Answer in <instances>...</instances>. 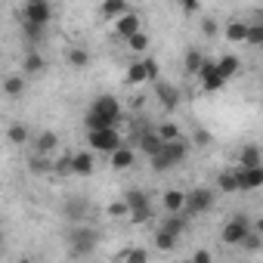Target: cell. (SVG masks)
<instances>
[{
    "label": "cell",
    "instance_id": "obj_38",
    "mask_svg": "<svg viewBox=\"0 0 263 263\" xmlns=\"http://www.w3.org/2000/svg\"><path fill=\"white\" fill-rule=\"evenodd\" d=\"M127 47H130V50H137V53H143V50L149 47V37L140 31V34H134V37H127Z\"/></svg>",
    "mask_w": 263,
    "mask_h": 263
},
{
    "label": "cell",
    "instance_id": "obj_34",
    "mask_svg": "<svg viewBox=\"0 0 263 263\" xmlns=\"http://www.w3.org/2000/svg\"><path fill=\"white\" fill-rule=\"evenodd\" d=\"M124 263H149V251L146 248H130L124 254Z\"/></svg>",
    "mask_w": 263,
    "mask_h": 263
},
{
    "label": "cell",
    "instance_id": "obj_27",
    "mask_svg": "<svg viewBox=\"0 0 263 263\" xmlns=\"http://www.w3.org/2000/svg\"><path fill=\"white\" fill-rule=\"evenodd\" d=\"M183 198H186V192H180V189H167L164 192V211H171V214H180L183 211Z\"/></svg>",
    "mask_w": 263,
    "mask_h": 263
},
{
    "label": "cell",
    "instance_id": "obj_20",
    "mask_svg": "<svg viewBox=\"0 0 263 263\" xmlns=\"http://www.w3.org/2000/svg\"><path fill=\"white\" fill-rule=\"evenodd\" d=\"M186 229H189V220H186L183 214H171V217L161 223V232H167V235H174V238H180Z\"/></svg>",
    "mask_w": 263,
    "mask_h": 263
},
{
    "label": "cell",
    "instance_id": "obj_24",
    "mask_svg": "<svg viewBox=\"0 0 263 263\" xmlns=\"http://www.w3.org/2000/svg\"><path fill=\"white\" fill-rule=\"evenodd\" d=\"M217 189H220V192H226V195H235V192H238L235 167H229V171H220V177H217Z\"/></svg>",
    "mask_w": 263,
    "mask_h": 263
},
{
    "label": "cell",
    "instance_id": "obj_33",
    "mask_svg": "<svg viewBox=\"0 0 263 263\" xmlns=\"http://www.w3.org/2000/svg\"><path fill=\"white\" fill-rule=\"evenodd\" d=\"M28 167H31L34 174H53V161H47V158H41V155H31Z\"/></svg>",
    "mask_w": 263,
    "mask_h": 263
},
{
    "label": "cell",
    "instance_id": "obj_8",
    "mask_svg": "<svg viewBox=\"0 0 263 263\" xmlns=\"http://www.w3.org/2000/svg\"><path fill=\"white\" fill-rule=\"evenodd\" d=\"M90 111H93V115H99L102 121H108V124L118 130V124H121V102H118L115 96H108V93L96 96V102L90 105Z\"/></svg>",
    "mask_w": 263,
    "mask_h": 263
},
{
    "label": "cell",
    "instance_id": "obj_23",
    "mask_svg": "<svg viewBox=\"0 0 263 263\" xmlns=\"http://www.w3.org/2000/svg\"><path fill=\"white\" fill-rule=\"evenodd\" d=\"M99 13L105 19H121L124 13H130V7H127V0H105V4L99 7Z\"/></svg>",
    "mask_w": 263,
    "mask_h": 263
},
{
    "label": "cell",
    "instance_id": "obj_12",
    "mask_svg": "<svg viewBox=\"0 0 263 263\" xmlns=\"http://www.w3.org/2000/svg\"><path fill=\"white\" fill-rule=\"evenodd\" d=\"M56 149H59V134H56V130H41V134L34 137V155L47 158V155H53Z\"/></svg>",
    "mask_w": 263,
    "mask_h": 263
},
{
    "label": "cell",
    "instance_id": "obj_35",
    "mask_svg": "<svg viewBox=\"0 0 263 263\" xmlns=\"http://www.w3.org/2000/svg\"><path fill=\"white\" fill-rule=\"evenodd\" d=\"M53 174H59V177L71 174V152H65L62 158H56V161H53Z\"/></svg>",
    "mask_w": 263,
    "mask_h": 263
},
{
    "label": "cell",
    "instance_id": "obj_37",
    "mask_svg": "<svg viewBox=\"0 0 263 263\" xmlns=\"http://www.w3.org/2000/svg\"><path fill=\"white\" fill-rule=\"evenodd\" d=\"M251 47H260L263 44V25H248V37H245Z\"/></svg>",
    "mask_w": 263,
    "mask_h": 263
},
{
    "label": "cell",
    "instance_id": "obj_11",
    "mask_svg": "<svg viewBox=\"0 0 263 263\" xmlns=\"http://www.w3.org/2000/svg\"><path fill=\"white\" fill-rule=\"evenodd\" d=\"M235 180H238V192H251L263 186V167H235Z\"/></svg>",
    "mask_w": 263,
    "mask_h": 263
},
{
    "label": "cell",
    "instance_id": "obj_28",
    "mask_svg": "<svg viewBox=\"0 0 263 263\" xmlns=\"http://www.w3.org/2000/svg\"><path fill=\"white\" fill-rule=\"evenodd\" d=\"M68 65H71V68H87V65H90V50L71 47V50H68Z\"/></svg>",
    "mask_w": 263,
    "mask_h": 263
},
{
    "label": "cell",
    "instance_id": "obj_31",
    "mask_svg": "<svg viewBox=\"0 0 263 263\" xmlns=\"http://www.w3.org/2000/svg\"><path fill=\"white\" fill-rule=\"evenodd\" d=\"M238 248H245L248 254H257V251L263 248V235H260V229H251V232L241 238V245H238Z\"/></svg>",
    "mask_w": 263,
    "mask_h": 263
},
{
    "label": "cell",
    "instance_id": "obj_22",
    "mask_svg": "<svg viewBox=\"0 0 263 263\" xmlns=\"http://www.w3.org/2000/svg\"><path fill=\"white\" fill-rule=\"evenodd\" d=\"M25 81H28V78H25L22 71H19V74H7V78H4V93L13 96V99L22 96V93H25Z\"/></svg>",
    "mask_w": 263,
    "mask_h": 263
},
{
    "label": "cell",
    "instance_id": "obj_19",
    "mask_svg": "<svg viewBox=\"0 0 263 263\" xmlns=\"http://www.w3.org/2000/svg\"><path fill=\"white\" fill-rule=\"evenodd\" d=\"M238 167H263V158H260V146H245L241 152H238Z\"/></svg>",
    "mask_w": 263,
    "mask_h": 263
},
{
    "label": "cell",
    "instance_id": "obj_47",
    "mask_svg": "<svg viewBox=\"0 0 263 263\" xmlns=\"http://www.w3.org/2000/svg\"><path fill=\"white\" fill-rule=\"evenodd\" d=\"M177 263H186V260H177Z\"/></svg>",
    "mask_w": 263,
    "mask_h": 263
},
{
    "label": "cell",
    "instance_id": "obj_44",
    "mask_svg": "<svg viewBox=\"0 0 263 263\" xmlns=\"http://www.w3.org/2000/svg\"><path fill=\"white\" fill-rule=\"evenodd\" d=\"M201 34H204V37H217V22H214V19H204V22H201Z\"/></svg>",
    "mask_w": 263,
    "mask_h": 263
},
{
    "label": "cell",
    "instance_id": "obj_29",
    "mask_svg": "<svg viewBox=\"0 0 263 263\" xmlns=\"http://www.w3.org/2000/svg\"><path fill=\"white\" fill-rule=\"evenodd\" d=\"M201 62H204L201 50H186V56H183V68H186V74H198Z\"/></svg>",
    "mask_w": 263,
    "mask_h": 263
},
{
    "label": "cell",
    "instance_id": "obj_9",
    "mask_svg": "<svg viewBox=\"0 0 263 263\" xmlns=\"http://www.w3.org/2000/svg\"><path fill=\"white\" fill-rule=\"evenodd\" d=\"M87 140H90V149H96V152H105V155H111V152L121 146V137H118V130H102V134H87Z\"/></svg>",
    "mask_w": 263,
    "mask_h": 263
},
{
    "label": "cell",
    "instance_id": "obj_42",
    "mask_svg": "<svg viewBox=\"0 0 263 263\" xmlns=\"http://www.w3.org/2000/svg\"><path fill=\"white\" fill-rule=\"evenodd\" d=\"M143 65H146L149 81H161V78H158V62H155V59H143Z\"/></svg>",
    "mask_w": 263,
    "mask_h": 263
},
{
    "label": "cell",
    "instance_id": "obj_18",
    "mask_svg": "<svg viewBox=\"0 0 263 263\" xmlns=\"http://www.w3.org/2000/svg\"><path fill=\"white\" fill-rule=\"evenodd\" d=\"M137 146H140V152L143 155H158V149L164 146L161 140H158V134H155V130H140V140H137Z\"/></svg>",
    "mask_w": 263,
    "mask_h": 263
},
{
    "label": "cell",
    "instance_id": "obj_14",
    "mask_svg": "<svg viewBox=\"0 0 263 263\" xmlns=\"http://www.w3.org/2000/svg\"><path fill=\"white\" fill-rule=\"evenodd\" d=\"M134 161H137V152L130 149V146H118L111 155H108V164H111V171H127V167H134Z\"/></svg>",
    "mask_w": 263,
    "mask_h": 263
},
{
    "label": "cell",
    "instance_id": "obj_2",
    "mask_svg": "<svg viewBox=\"0 0 263 263\" xmlns=\"http://www.w3.org/2000/svg\"><path fill=\"white\" fill-rule=\"evenodd\" d=\"M189 149H192V143H186V140L180 137V140H174V143H164V146L158 149V155H152L149 161H152V167L161 174V171H171V167L183 164L186 155H189Z\"/></svg>",
    "mask_w": 263,
    "mask_h": 263
},
{
    "label": "cell",
    "instance_id": "obj_45",
    "mask_svg": "<svg viewBox=\"0 0 263 263\" xmlns=\"http://www.w3.org/2000/svg\"><path fill=\"white\" fill-rule=\"evenodd\" d=\"M16 263H37V260H34V257H19Z\"/></svg>",
    "mask_w": 263,
    "mask_h": 263
},
{
    "label": "cell",
    "instance_id": "obj_4",
    "mask_svg": "<svg viewBox=\"0 0 263 263\" xmlns=\"http://www.w3.org/2000/svg\"><path fill=\"white\" fill-rule=\"evenodd\" d=\"M62 217H65V223L68 226H81V223H87L90 220V214H93V204H90V198L87 195H68L65 201H62Z\"/></svg>",
    "mask_w": 263,
    "mask_h": 263
},
{
    "label": "cell",
    "instance_id": "obj_39",
    "mask_svg": "<svg viewBox=\"0 0 263 263\" xmlns=\"http://www.w3.org/2000/svg\"><path fill=\"white\" fill-rule=\"evenodd\" d=\"M105 211H108V217H127V214H130V211H127V204H124V198L111 201V204H108Z\"/></svg>",
    "mask_w": 263,
    "mask_h": 263
},
{
    "label": "cell",
    "instance_id": "obj_21",
    "mask_svg": "<svg viewBox=\"0 0 263 263\" xmlns=\"http://www.w3.org/2000/svg\"><path fill=\"white\" fill-rule=\"evenodd\" d=\"M217 71L223 74V81L235 78V74L241 71V62H238V56H220V59H217Z\"/></svg>",
    "mask_w": 263,
    "mask_h": 263
},
{
    "label": "cell",
    "instance_id": "obj_40",
    "mask_svg": "<svg viewBox=\"0 0 263 263\" xmlns=\"http://www.w3.org/2000/svg\"><path fill=\"white\" fill-rule=\"evenodd\" d=\"M211 143H214V137L208 134V130H201V127H198V130H195V146H201V149H204V146H211Z\"/></svg>",
    "mask_w": 263,
    "mask_h": 263
},
{
    "label": "cell",
    "instance_id": "obj_46",
    "mask_svg": "<svg viewBox=\"0 0 263 263\" xmlns=\"http://www.w3.org/2000/svg\"><path fill=\"white\" fill-rule=\"evenodd\" d=\"M0 254H4V229H0Z\"/></svg>",
    "mask_w": 263,
    "mask_h": 263
},
{
    "label": "cell",
    "instance_id": "obj_7",
    "mask_svg": "<svg viewBox=\"0 0 263 263\" xmlns=\"http://www.w3.org/2000/svg\"><path fill=\"white\" fill-rule=\"evenodd\" d=\"M124 204H127V217H130V223H146L149 217H152V204H149V195L143 192V189H130L127 195H124Z\"/></svg>",
    "mask_w": 263,
    "mask_h": 263
},
{
    "label": "cell",
    "instance_id": "obj_41",
    "mask_svg": "<svg viewBox=\"0 0 263 263\" xmlns=\"http://www.w3.org/2000/svg\"><path fill=\"white\" fill-rule=\"evenodd\" d=\"M180 10H183L186 16H192V13L201 10V4H198V0H180Z\"/></svg>",
    "mask_w": 263,
    "mask_h": 263
},
{
    "label": "cell",
    "instance_id": "obj_25",
    "mask_svg": "<svg viewBox=\"0 0 263 263\" xmlns=\"http://www.w3.org/2000/svg\"><path fill=\"white\" fill-rule=\"evenodd\" d=\"M245 37H248V22L232 19V22L226 25V41H229V44H241Z\"/></svg>",
    "mask_w": 263,
    "mask_h": 263
},
{
    "label": "cell",
    "instance_id": "obj_32",
    "mask_svg": "<svg viewBox=\"0 0 263 263\" xmlns=\"http://www.w3.org/2000/svg\"><path fill=\"white\" fill-rule=\"evenodd\" d=\"M155 134H158L161 143H174V140H180V127L167 121V124H158V127H155Z\"/></svg>",
    "mask_w": 263,
    "mask_h": 263
},
{
    "label": "cell",
    "instance_id": "obj_26",
    "mask_svg": "<svg viewBox=\"0 0 263 263\" xmlns=\"http://www.w3.org/2000/svg\"><path fill=\"white\" fill-rule=\"evenodd\" d=\"M28 137H31V134H28V127H25V124H19V121L7 127V140H10L13 146H25V143H28Z\"/></svg>",
    "mask_w": 263,
    "mask_h": 263
},
{
    "label": "cell",
    "instance_id": "obj_16",
    "mask_svg": "<svg viewBox=\"0 0 263 263\" xmlns=\"http://www.w3.org/2000/svg\"><path fill=\"white\" fill-rule=\"evenodd\" d=\"M155 96L161 99V105H164L167 111L180 105V90H177L174 84H167V81H155Z\"/></svg>",
    "mask_w": 263,
    "mask_h": 263
},
{
    "label": "cell",
    "instance_id": "obj_36",
    "mask_svg": "<svg viewBox=\"0 0 263 263\" xmlns=\"http://www.w3.org/2000/svg\"><path fill=\"white\" fill-rule=\"evenodd\" d=\"M174 245H177L174 235H167V232H161V229L155 232V248H158V251H174Z\"/></svg>",
    "mask_w": 263,
    "mask_h": 263
},
{
    "label": "cell",
    "instance_id": "obj_10",
    "mask_svg": "<svg viewBox=\"0 0 263 263\" xmlns=\"http://www.w3.org/2000/svg\"><path fill=\"white\" fill-rule=\"evenodd\" d=\"M198 78H201V87H204V93H214V90H220L226 81H223V74L217 71V62H211V59H204L201 62V68H198Z\"/></svg>",
    "mask_w": 263,
    "mask_h": 263
},
{
    "label": "cell",
    "instance_id": "obj_15",
    "mask_svg": "<svg viewBox=\"0 0 263 263\" xmlns=\"http://www.w3.org/2000/svg\"><path fill=\"white\" fill-rule=\"evenodd\" d=\"M96 171V158L90 152H71V174L74 177H93Z\"/></svg>",
    "mask_w": 263,
    "mask_h": 263
},
{
    "label": "cell",
    "instance_id": "obj_30",
    "mask_svg": "<svg viewBox=\"0 0 263 263\" xmlns=\"http://www.w3.org/2000/svg\"><path fill=\"white\" fill-rule=\"evenodd\" d=\"M130 87H134V84H143V81H149V74H146V65H143V59L140 62H134V65H130L127 68V78H124Z\"/></svg>",
    "mask_w": 263,
    "mask_h": 263
},
{
    "label": "cell",
    "instance_id": "obj_6",
    "mask_svg": "<svg viewBox=\"0 0 263 263\" xmlns=\"http://www.w3.org/2000/svg\"><path fill=\"white\" fill-rule=\"evenodd\" d=\"M251 229H254L251 217H245V214H235V217H229V220L223 223V232H220V238H223V245H232V248H238V245H241V238H245Z\"/></svg>",
    "mask_w": 263,
    "mask_h": 263
},
{
    "label": "cell",
    "instance_id": "obj_5",
    "mask_svg": "<svg viewBox=\"0 0 263 263\" xmlns=\"http://www.w3.org/2000/svg\"><path fill=\"white\" fill-rule=\"evenodd\" d=\"M19 19L28 22V25L47 28L50 19H53V4H50V0H28V4L22 7V13H19Z\"/></svg>",
    "mask_w": 263,
    "mask_h": 263
},
{
    "label": "cell",
    "instance_id": "obj_1",
    "mask_svg": "<svg viewBox=\"0 0 263 263\" xmlns=\"http://www.w3.org/2000/svg\"><path fill=\"white\" fill-rule=\"evenodd\" d=\"M99 238H102V232H99L96 226H90V223H81V226H68V229H65V245H68V254H71L74 260L90 257V254L96 251Z\"/></svg>",
    "mask_w": 263,
    "mask_h": 263
},
{
    "label": "cell",
    "instance_id": "obj_13",
    "mask_svg": "<svg viewBox=\"0 0 263 263\" xmlns=\"http://www.w3.org/2000/svg\"><path fill=\"white\" fill-rule=\"evenodd\" d=\"M47 71V59L41 56V50H28L22 59V74L25 78H41Z\"/></svg>",
    "mask_w": 263,
    "mask_h": 263
},
{
    "label": "cell",
    "instance_id": "obj_43",
    "mask_svg": "<svg viewBox=\"0 0 263 263\" xmlns=\"http://www.w3.org/2000/svg\"><path fill=\"white\" fill-rule=\"evenodd\" d=\"M189 263H214V257H211V251H204V248H198L195 254H192V260Z\"/></svg>",
    "mask_w": 263,
    "mask_h": 263
},
{
    "label": "cell",
    "instance_id": "obj_3",
    "mask_svg": "<svg viewBox=\"0 0 263 263\" xmlns=\"http://www.w3.org/2000/svg\"><path fill=\"white\" fill-rule=\"evenodd\" d=\"M211 208H214V189L198 186V189H189V192H186L180 214H183L186 220H192V217H198V214H208Z\"/></svg>",
    "mask_w": 263,
    "mask_h": 263
},
{
    "label": "cell",
    "instance_id": "obj_17",
    "mask_svg": "<svg viewBox=\"0 0 263 263\" xmlns=\"http://www.w3.org/2000/svg\"><path fill=\"white\" fill-rule=\"evenodd\" d=\"M140 25H143V22H140L137 13H124L121 19H115V31H118L124 41H127V37H134V34H140Z\"/></svg>",
    "mask_w": 263,
    "mask_h": 263
}]
</instances>
